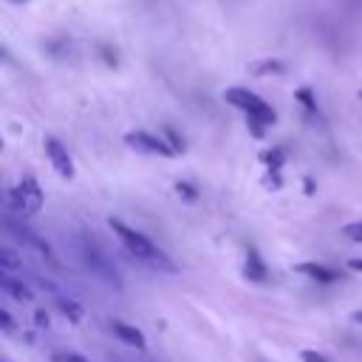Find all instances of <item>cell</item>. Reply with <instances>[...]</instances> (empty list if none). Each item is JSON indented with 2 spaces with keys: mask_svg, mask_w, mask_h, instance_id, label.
Instances as JSON below:
<instances>
[{
  "mask_svg": "<svg viewBox=\"0 0 362 362\" xmlns=\"http://www.w3.org/2000/svg\"><path fill=\"white\" fill-rule=\"evenodd\" d=\"M6 232H8V235H14L23 246H28V249H34V252H40V255H48V252H51V249H48V243H45L37 232H31V229H25V226L14 223L11 218H6Z\"/></svg>",
  "mask_w": 362,
  "mask_h": 362,
  "instance_id": "cell-9",
  "label": "cell"
},
{
  "mask_svg": "<svg viewBox=\"0 0 362 362\" xmlns=\"http://www.w3.org/2000/svg\"><path fill=\"white\" fill-rule=\"evenodd\" d=\"M223 99L229 102V105H235V107H240L249 119H257V122H263V124H274V110L257 96V93H252V90H246V88H229V90H223Z\"/></svg>",
  "mask_w": 362,
  "mask_h": 362,
  "instance_id": "cell-4",
  "label": "cell"
},
{
  "mask_svg": "<svg viewBox=\"0 0 362 362\" xmlns=\"http://www.w3.org/2000/svg\"><path fill=\"white\" fill-rule=\"evenodd\" d=\"M359 99H362V90H359Z\"/></svg>",
  "mask_w": 362,
  "mask_h": 362,
  "instance_id": "cell-26",
  "label": "cell"
},
{
  "mask_svg": "<svg viewBox=\"0 0 362 362\" xmlns=\"http://www.w3.org/2000/svg\"><path fill=\"white\" fill-rule=\"evenodd\" d=\"M297 99H300V102H303V105H305L311 113H317V105H314V99H311L308 88H300V90H297Z\"/></svg>",
  "mask_w": 362,
  "mask_h": 362,
  "instance_id": "cell-20",
  "label": "cell"
},
{
  "mask_svg": "<svg viewBox=\"0 0 362 362\" xmlns=\"http://www.w3.org/2000/svg\"><path fill=\"white\" fill-rule=\"evenodd\" d=\"M0 288H3V294H8L17 303H31L34 300L31 286L23 283V277H14V272H0Z\"/></svg>",
  "mask_w": 362,
  "mask_h": 362,
  "instance_id": "cell-8",
  "label": "cell"
},
{
  "mask_svg": "<svg viewBox=\"0 0 362 362\" xmlns=\"http://www.w3.org/2000/svg\"><path fill=\"white\" fill-rule=\"evenodd\" d=\"M34 322H37L40 328H48V314H45V308H37V311H34Z\"/></svg>",
  "mask_w": 362,
  "mask_h": 362,
  "instance_id": "cell-23",
  "label": "cell"
},
{
  "mask_svg": "<svg viewBox=\"0 0 362 362\" xmlns=\"http://www.w3.org/2000/svg\"><path fill=\"white\" fill-rule=\"evenodd\" d=\"M294 272L303 274V277H311V280H317V283H337V280L342 277L337 269L322 266V263H297Z\"/></svg>",
  "mask_w": 362,
  "mask_h": 362,
  "instance_id": "cell-10",
  "label": "cell"
},
{
  "mask_svg": "<svg viewBox=\"0 0 362 362\" xmlns=\"http://www.w3.org/2000/svg\"><path fill=\"white\" fill-rule=\"evenodd\" d=\"M14 3H23V0H14Z\"/></svg>",
  "mask_w": 362,
  "mask_h": 362,
  "instance_id": "cell-27",
  "label": "cell"
},
{
  "mask_svg": "<svg viewBox=\"0 0 362 362\" xmlns=\"http://www.w3.org/2000/svg\"><path fill=\"white\" fill-rule=\"evenodd\" d=\"M175 192H178V195H184L187 201H195V195H198L187 181H175Z\"/></svg>",
  "mask_w": 362,
  "mask_h": 362,
  "instance_id": "cell-19",
  "label": "cell"
},
{
  "mask_svg": "<svg viewBox=\"0 0 362 362\" xmlns=\"http://www.w3.org/2000/svg\"><path fill=\"white\" fill-rule=\"evenodd\" d=\"M164 139L170 141V147H173L175 153H181V150H184V139H181V136H178L173 127H164Z\"/></svg>",
  "mask_w": 362,
  "mask_h": 362,
  "instance_id": "cell-16",
  "label": "cell"
},
{
  "mask_svg": "<svg viewBox=\"0 0 362 362\" xmlns=\"http://www.w3.org/2000/svg\"><path fill=\"white\" fill-rule=\"evenodd\" d=\"M263 161H266V164H272V167L277 170V167L283 164V158H280V150H272V153H263Z\"/></svg>",
  "mask_w": 362,
  "mask_h": 362,
  "instance_id": "cell-21",
  "label": "cell"
},
{
  "mask_svg": "<svg viewBox=\"0 0 362 362\" xmlns=\"http://www.w3.org/2000/svg\"><path fill=\"white\" fill-rule=\"evenodd\" d=\"M45 156H48V161H51V167L57 170V175H62V178H74V161H71V153H68V147L59 141V139H54V136H45Z\"/></svg>",
  "mask_w": 362,
  "mask_h": 362,
  "instance_id": "cell-6",
  "label": "cell"
},
{
  "mask_svg": "<svg viewBox=\"0 0 362 362\" xmlns=\"http://www.w3.org/2000/svg\"><path fill=\"white\" fill-rule=\"evenodd\" d=\"M243 274L252 283H266L269 280V269L263 263V257L257 255V249H246V260H243Z\"/></svg>",
  "mask_w": 362,
  "mask_h": 362,
  "instance_id": "cell-11",
  "label": "cell"
},
{
  "mask_svg": "<svg viewBox=\"0 0 362 362\" xmlns=\"http://www.w3.org/2000/svg\"><path fill=\"white\" fill-rule=\"evenodd\" d=\"M124 141H127V147H133V150H139V153L164 156V158L175 156V150L170 147V141H167L164 136H156V133H147V130H133V133L124 136Z\"/></svg>",
  "mask_w": 362,
  "mask_h": 362,
  "instance_id": "cell-5",
  "label": "cell"
},
{
  "mask_svg": "<svg viewBox=\"0 0 362 362\" xmlns=\"http://www.w3.org/2000/svg\"><path fill=\"white\" fill-rule=\"evenodd\" d=\"M348 269H354V272H362V257H351V260H348Z\"/></svg>",
  "mask_w": 362,
  "mask_h": 362,
  "instance_id": "cell-24",
  "label": "cell"
},
{
  "mask_svg": "<svg viewBox=\"0 0 362 362\" xmlns=\"http://www.w3.org/2000/svg\"><path fill=\"white\" fill-rule=\"evenodd\" d=\"M3 362H11V359H3Z\"/></svg>",
  "mask_w": 362,
  "mask_h": 362,
  "instance_id": "cell-28",
  "label": "cell"
},
{
  "mask_svg": "<svg viewBox=\"0 0 362 362\" xmlns=\"http://www.w3.org/2000/svg\"><path fill=\"white\" fill-rule=\"evenodd\" d=\"M0 272H23V257L17 255V249L0 252Z\"/></svg>",
  "mask_w": 362,
  "mask_h": 362,
  "instance_id": "cell-13",
  "label": "cell"
},
{
  "mask_svg": "<svg viewBox=\"0 0 362 362\" xmlns=\"http://www.w3.org/2000/svg\"><path fill=\"white\" fill-rule=\"evenodd\" d=\"M351 320H354V322H356V325H362V308H356V311H354V314H351Z\"/></svg>",
  "mask_w": 362,
  "mask_h": 362,
  "instance_id": "cell-25",
  "label": "cell"
},
{
  "mask_svg": "<svg viewBox=\"0 0 362 362\" xmlns=\"http://www.w3.org/2000/svg\"><path fill=\"white\" fill-rule=\"evenodd\" d=\"M107 226L113 229V235L122 240V246H124L136 260H141L144 266H150V269H156V272L175 274V263H173L144 232H139L136 226H127V223L119 221V218H107Z\"/></svg>",
  "mask_w": 362,
  "mask_h": 362,
  "instance_id": "cell-1",
  "label": "cell"
},
{
  "mask_svg": "<svg viewBox=\"0 0 362 362\" xmlns=\"http://www.w3.org/2000/svg\"><path fill=\"white\" fill-rule=\"evenodd\" d=\"M113 362H119V359H113Z\"/></svg>",
  "mask_w": 362,
  "mask_h": 362,
  "instance_id": "cell-29",
  "label": "cell"
},
{
  "mask_svg": "<svg viewBox=\"0 0 362 362\" xmlns=\"http://www.w3.org/2000/svg\"><path fill=\"white\" fill-rule=\"evenodd\" d=\"M342 235H345L348 240H356V243H362V221H354V223L342 226Z\"/></svg>",
  "mask_w": 362,
  "mask_h": 362,
  "instance_id": "cell-15",
  "label": "cell"
},
{
  "mask_svg": "<svg viewBox=\"0 0 362 362\" xmlns=\"http://www.w3.org/2000/svg\"><path fill=\"white\" fill-rule=\"evenodd\" d=\"M51 297H54V305L59 308V314H62L68 322L79 325V322L85 320V305H82L79 300H74L71 294H65V291H59V288H51Z\"/></svg>",
  "mask_w": 362,
  "mask_h": 362,
  "instance_id": "cell-7",
  "label": "cell"
},
{
  "mask_svg": "<svg viewBox=\"0 0 362 362\" xmlns=\"http://www.w3.org/2000/svg\"><path fill=\"white\" fill-rule=\"evenodd\" d=\"M110 328H113L116 339H122V342H124V345H130V348H144V345H147V339H144L141 328H136V325H127V322H122V320H113V322H110Z\"/></svg>",
  "mask_w": 362,
  "mask_h": 362,
  "instance_id": "cell-12",
  "label": "cell"
},
{
  "mask_svg": "<svg viewBox=\"0 0 362 362\" xmlns=\"http://www.w3.org/2000/svg\"><path fill=\"white\" fill-rule=\"evenodd\" d=\"M300 362H331L325 354H320V351H311V348H303L300 351Z\"/></svg>",
  "mask_w": 362,
  "mask_h": 362,
  "instance_id": "cell-17",
  "label": "cell"
},
{
  "mask_svg": "<svg viewBox=\"0 0 362 362\" xmlns=\"http://www.w3.org/2000/svg\"><path fill=\"white\" fill-rule=\"evenodd\" d=\"M8 206L20 218H34L42 209V189L34 175H23L20 184L8 189Z\"/></svg>",
  "mask_w": 362,
  "mask_h": 362,
  "instance_id": "cell-2",
  "label": "cell"
},
{
  "mask_svg": "<svg viewBox=\"0 0 362 362\" xmlns=\"http://www.w3.org/2000/svg\"><path fill=\"white\" fill-rule=\"evenodd\" d=\"M79 255H82V263H85L96 277H102L105 283H110V286L122 288V280H119V274H116L113 263H110V260H107V255L99 249V243H96L93 238H88L85 232L79 235Z\"/></svg>",
  "mask_w": 362,
  "mask_h": 362,
  "instance_id": "cell-3",
  "label": "cell"
},
{
  "mask_svg": "<svg viewBox=\"0 0 362 362\" xmlns=\"http://www.w3.org/2000/svg\"><path fill=\"white\" fill-rule=\"evenodd\" d=\"M269 71H283V65L280 62H263L255 68V74H269Z\"/></svg>",
  "mask_w": 362,
  "mask_h": 362,
  "instance_id": "cell-22",
  "label": "cell"
},
{
  "mask_svg": "<svg viewBox=\"0 0 362 362\" xmlns=\"http://www.w3.org/2000/svg\"><path fill=\"white\" fill-rule=\"evenodd\" d=\"M51 362H90V359H85L76 351H57V354H51Z\"/></svg>",
  "mask_w": 362,
  "mask_h": 362,
  "instance_id": "cell-14",
  "label": "cell"
},
{
  "mask_svg": "<svg viewBox=\"0 0 362 362\" xmlns=\"http://www.w3.org/2000/svg\"><path fill=\"white\" fill-rule=\"evenodd\" d=\"M0 328H3V334H14V317L8 314V308H0Z\"/></svg>",
  "mask_w": 362,
  "mask_h": 362,
  "instance_id": "cell-18",
  "label": "cell"
}]
</instances>
